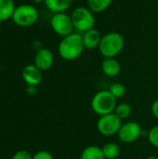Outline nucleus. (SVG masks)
<instances>
[{
	"instance_id": "obj_25",
	"label": "nucleus",
	"mask_w": 158,
	"mask_h": 159,
	"mask_svg": "<svg viewBox=\"0 0 158 159\" xmlns=\"http://www.w3.org/2000/svg\"><path fill=\"white\" fill-rule=\"evenodd\" d=\"M31 1H33L34 3H36V4H40V3H45V0H31Z\"/></svg>"
},
{
	"instance_id": "obj_24",
	"label": "nucleus",
	"mask_w": 158,
	"mask_h": 159,
	"mask_svg": "<svg viewBox=\"0 0 158 159\" xmlns=\"http://www.w3.org/2000/svg\"><path fill=\"white\" fill-rule=\"evenodd\" d=\"M26 93L30 96H34L37 93V87L35 86H27L26 88Z\"/></svg>"
},
{
	"instance_id": "obj_7",
	"label": "nucleus",
	"mask_w": 158,
	"mask_h": 159,
	"mask_svg": "<svg viewBox=\"0 0 158 159\" xmlns=\"http://www.w3.org/2000/svg\"><path fill=\"white\" fill-rule=\"evenodd\" d=\"M50 26L55 34L64 37L74 33V26L71 16L65 12L55 13L50 19Z\"/></svg>"
},
{
	"instance_id": "obj_17",
	"label": "nucleus",
	"mask_w": 158,
	"mask_h": 159,
	"mask_svg": "<svg viewBox=\"0 0 158 159\" xmlns=\"http://www.w3.org/2000/svg\"><path fill=\"white\" fill-rule=\"evenodd\" d=\"M114 0H87L88 7L93 13H101L106 10Z\"/></svg>"
},
{
	"instance_id": "obj_15",
	"label": "nucleus",
	"mask_w": 158,
	"mask_h": 159,
	"mask_svg": "<svg viewBox=\"0 0 158 159\" xmlns=\"http://www.w3.org/2000/svg\"><path fill=\"white\" fill-rule=\"evenodd\" d=\"M105 159H117L121 155V148L119 144L114 142L106 143L102 147Z\"/></svg>"
},
{
	"instance_id": "obj_12",
	"label": "nucleus",
	"mask_w": 158,
	"mask_h": 159,
	"mask_svg": "<svg viewBox=\"0 0 158 159\" xmlns=\"http://www.w3.org/2000/svg\"><path fill=\"white\" fill-rule=\"evenodd\" d=\"M82 39H83V44H84L85 48L92 50V49L99 48L102 35L97 29L93 28L83 33Z\"/></svg>"
},
{
	"instance_id": "obj_23",
	"label": "nucleus",
	"mask_w": 158,
	"mask_h": 159,
	"mask_svg": "<svg viewBox=\"0 0 158 159\" xmlns=\"http://www.w3.org/2000/svg\"><path fill=\"white\" fill-rule=\"evenodd\" d=\"M151 111H152L153 116H154L156 119H158V99L155 100V102H153L152 107H151Z\"/></svg>"
},
{
	"instance_id": "obj_13",
	"label": "nucleus",
	"mask_w": 158,
	"mask_h": 159,
	"mask_svg": "<svg viewBox=\"0 0 158 159\" xmlns=\"http://www.w3.org/2000/svg\"><path fill=\"white\" fill-rule=\"evenodd\" d=\"M73 0H45L46 7L52 13L65 12L72 5Z\"/></svg>"
},
{
	"instance_id": "obj_6",
	"label": "nucleus",
	"mask_w": 158,
	"mask_h": 159,
	"mask_svg": "<svg viewBox=\"0 0 158 159\" xmlns=\"http://www.w3.org/2000/svg\"><path fill=\"white\" fill-rule=\"evenodd\" d=\"M122 124V120L115 113H112L99 117L97 121V129L101 135L111 137L117 135Z\"/></svg>"
},
{
	"instance_id": "obj_8",
	"label": "nucleus",
	"mask_w": 158,
	"mask_h": 159,
	"mask_svg": "<svg viewBox=\"0 0 158 159\" xmlns=\"http://www.w3.org/2000/svg\"><path fill=\"white\" fill-rule=\"evenodd\" d=\"M142 131L143 129L139 123L135 121H128L122 124L117 133V138L123 143H132L142 137Z\"/></svg>"
},
{
	"instance_id": "obj_14",
	"label": "nucleus",
	"mask_w": 158,
	"mask_h": 159,
	"mask_svg": "<svg viewBox=\"0 0 158 159\" xmlns=\"http://www.w3.org/2000/svg\"><path fill=\"white\" fill-rule=\"evenodd\" d=\"M15 7L13 0H0V22L11 19Z\"/></svg>"
},
{
	"instance_id": "obj_26",
	"label": "nucleus",
	"mask_w": 158,
	"mask_h": 159,
	"mask_svg": "<svg viewBox=\"0 0 158 159\" xmlns=\"http://www.w3.org/2000/svg\"><path fill=\"white\" fill-rule=\"evenodd\" d=\"M146 159H158V157H156V156H150V157H148Z\"/></svg>"
},
{
	"instance_id": "obj_18",
	"label": "nucleus",
	"mask_w": 158,
	"mask_h": 159,
	"mask_svg": "<svg viewBox=\"0 0 158 159\" xmlns=\"http://www.w3.org/2000/svg\"><path fill=\"white\" fill-rule=\"evenodd\" d=\"M131 111H132L131 106L128 102H120V103H117L114 113L121 120H125V119H128L130 116Z\"/></svg>"
},
{
	"instance_id": "obj_22",
	"label": "nucleus",
	"mask_w": 158,
	"mask_h": 159,
	"mask_svg": "<svg viewBox=\"0 0 158 159\" xmlns=\"http://www.w3.org/2000/svg\"><path fill=\"white\" fill-rule=\"evenodd\" d=\"M33 159H54V157L48 151L41 150V151L36 152L33 156Z\"/></svg>"
},
{
	"instance_id": "obj_21",
	"label": "nucleus",
	"mask_w": 158,
	"mask_h": 159,
	"mask_svg": "<svg viewBox=\"0 0 158 159\" xmlns=\"http://www.w3.org/2000/svg\"><path fill=\"white\" fill-rule=\"evenodd\" d=\"M11 159H33V156L30 154L29 151L21 149L17 151L13 156Z\"/></svg>"
},
{
	"instance_id": "obj_1",
	"label": "nucleus",
	"mask_w": 158,
	"mask_h": 159,
	"mask_svg": "<svg viewBox=\"0 0 158 159\" xmlns=\"http://www.w3.org/2000/svg\"><path fill=\"white\" fill-rule=\"evenodd\" d=\"M85 49L82 35L77 33H73L62 37L59 46L58 52L64 61H72L78 59Z\"/></svg>"
},
{
	"instance_id": "obj_9",
	"label": "nucleus",
	"mask_w": 158,
	"mask_h": 159,
	"mask_svg": "<svg viewBox=\"0 0 158 159\" xmlns=\"http://www.w3.org/2000/svg\"><path fill=\"white\" fill-rule=\"evenodd\" d=\"M54 62V56L50 49L47 48H41L40 49L36 50L34 59V64L42 72L47 71L51 68Z\"/></svg>"
},
{
	"instance_id": "obj_19",
	"label": "nucleus",
	"mask_w": 158,
	"mask_h": 159,
	"mask_svg": "<svg viewBox=\"0 0 158 159\" xmlns=\"http://www.w3.org/2000/svg\"><path fill=\"white\" fill-rule=\"evenodd\" d=\"M109 91L117 100V99L122 98L126 94V87L120 82H115V83H113L111 85V87L109 89Z\"/></svg>"
},
{
	"instance_id": "obj_20",
	"label": "nucleus",
	"mask_w": 158,
	"mask_h": 159,
	"mask_svg": "<svg viewBox=\"0 0 158 159\" xmlns=\"http://www.w3.org/2000/svg\"><path fill=\"white\" fill-rule=\"evenodd\" d=\"M147 139L153 147L158 148V125L152 127L149 129L147 132Z\"/></svg>"
},
{
	"instance_id": "obj_5",
	"label": "nucleus",
	"mask_w": 158,
	"mask_h": 159,
	"mask_svg": "<svg viewBox=\"0 0 158 159\" xmlns=\"http://www.w3.org/2000/svg\"><path fill=\"white\" fill-rule=\"evenodd\" d=\"M74 29L85 33L90 29H93L96 23V19L94 13L87 7H75L71 15Z\"/></svg>"
},
{
	"instance_id": "obj_16",
	"label": "nucleus",
	"mask_w": 158,
	"mask_h": 159,
	"mask_svg": "<svg viewBox=\"0 0 158 159\" xmlns=\"http://www.w3.org/2000/svg\"><path fill=\"white\" fill-rule=\"evenodd\" d=\"M79 159H105L102 147L97 145L87 146L81 153Z\"/></svg>"
},
{
	"instance_id": "obj_4",
	"label": "nucleus",
	"mask_w": 158,
	"mask_h": 159,
	"mask_svg": "<svg viewBox=\"0 0 158 159\" xmlns=\"http://www.w3.org/2000/svg\"><path fill=\"white\" fill-rule=\"evenodd\" d=\"M38 17L39 14L36 7L29 4H22L15 7L11 19L20 27H30L37 21Z\"/></svg>"
},
{
	"instance_id": "obj_10",
	"label": "nucleus",
	"mask_w": 158,
	"mask_h": 159,
	"mask_svg": "<svg viewBox=\"0 0 158 159\" xmlns=\"http://www.w3.org/2000/svg\"><path fill=\"white\" fill-rule=\"evenodd\" d=\"M21 76L23 81L28 86H35L37 87L43 78L42 71L39 70L34 64L26 65L21 71Z\"/></svg>"
},
{
	"instance_id": "obj_2",
	"label": "nucleus",
	"mask_w": 158,
	"mask_h": 159,
	"mask_svg": "<svg viewBox=\"0 0 158 159\" xmlns=\"http://www.w3.org/2000/svg\"><path fill=\"white\" fill-rule=\"evenodd\" d=\"M125 47L123 35L117 32H110L102 36L99 50L103 58H115Z\"/></svg>"
},
{
	"instance_id": "obj_27",
	"label": "nucleus",
	"mask_w": 158,
	"mask_h": 159,
	"mask_svg": "<svg viewBox=\"0 0 158 159\" xmlns=\"http://www.w3.org/2000/svg\"><path fill=\"white\" fill-rule=\"evenodd\" d=\"M0 32H1V22H0Z\"/></svg>"
},
{
	"instance_id": "obj_3",
	"label": "nucleus",
	"mask_w": 158,
	"mask_h": 159,
	"mask_svg": "<svg viewBox=\"0 0 158 159\" xmlns=\"http://www.w3.org/2000/svg\"><path fill=\"white\" fill-rule=\"evenodd\" d=\"M90 105L92 111L99 116H102L115 112L117 100L109 90H100L92 97Z\"/></svg>"
},
{
	"instance_id": "obj_11",
	"label": "nucleus",
	"mask_w": 158,
	"mask_h": 159,
	"mask_svg": "<svg viewBox=\"0 0 158 159\" xmlns=\"http://www.w3.org/2000/svg\"><path fill=\"white\" fill-rule=\"evenodd\" d=\"M102 72L108 77H115L121 71L120 62L115 58H104L101 65Z\"/></svg>"
}]
</instances>
